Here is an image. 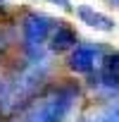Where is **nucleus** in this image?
I'll return each mask as SVG.
<instances>
[{
	"label": "nucleus",
	"mask_w": 119,
	"mask_h": 122,
	"mask_svg": "<svg viewBox=\"0 0 119 122\" xmlns=\"http://www.w3.org/2000/svg\"><path fill=\"white\" fill-rule=\"evenodd\" d=\"M45 74H48V65H45V60H33V62H31V65H29V67L17 77V81L10 86L12 108L26 103V98H31V96L38 91V86H41V81L45 79Z\"/></svg>",
	"instance_id": "nucleus-1"
},
{
	"label": "nucleus",
	"mask_w": 119,
	"mask_h": 122,
	"mask_svg": "<svg viewBox=\"0 0 119 122\" xmlns=\"http://www.w3.org/2000/svg\"><path fill=\"white\" fill-rule=\"evenodd\" d=\"M52 34V19L48 15L41 12H29L22 22V36H24V46L31 55H38V50L43 48V43L50 38Z\"/></svg>",
	"instance_id": "nucleus-2"
},
{
	"label": "nucleus",
	"mask_w": 119,
	"mask_h": 122,
	"mask_svg": "<svg viewBox=\"0 0 119 122\" xmlns=\"http://www.w3.org/2000/svg\"><path fill=\"white\" fill-rule=\"evenodd\" d=\"M76 98L74 89H60L55 91L48 101H43V105L36 110L31 122H64L67 112L72 110V103Z\"/></svg>",
	"instance_id": "nucleus-3"
},
{
	"label": "nucleus",
	"mask_w": 119,
	"mask_h": 122,
	"mask_svg": "<svg viewBox=\"0 0 119 122\" xmlns=\"http://www.w3.org/2000/svg\"><path fill=\"white\" fill-rule=\"evenodd\" d=\"M100 62V53L91 46H76L69 55V70L72 72H79V74H86V72H93V67Z\"/></svg>",
	"instance_id": "nucleus-4"
},
{
	"label": "nucleus",
	"mask_w": 119,
	"mask_h": 122,
	"mask_svg": "<svg viewBox=\"0 0 119 122\" xmlns=\"http://www.w3.org/2000/svg\"><path fill=\"white\" fill-rule=\"evenodd\" d=\"M76 43H79V36H76V31H74L72 26H67V24L55 26L52 34H50V50H52V53H67V50H74Z\"/></svg>",
	"instance_id": "nucleus-5"
},
{
	"label": "nucleus",
	"mask_w": 119,
	"mask_h": 122,
	"mask_svg": "<svg viewBox=\"0 0 119 122\" xmlns=\"http://www.w3.org/2000/svg\"><path fill=\"white\" fill-rule=\"evenodd\" d=\"M76 15H79V19L83 24H88V26H93L98 31H114V19L102 15V12H98V10H93V7H88V5H81L76 10Z\"/></svg>",
	"instance_id": "nucleus-6"
},
{
	"label": "nucleus",
	"mask_w": 119,
	"mask_h": 122,
	"mask_svg": "<svg viewBox=\"0 0 119 122\" xmlns=\"http://www.w3.org/2000/svg\"><path fill=\"white\" fill-rule=\"evenodd\" d=\"M100 81L112 89V91H119V53L114 55H107L102 60V67H100Z\"/></svg>",
	"instance_id": "nucleus-7"
},
{
	"label": "nucleus",
	"mask_w": 119,
	"mask_h": 122,
	"mask_svg": "<svg viewBox=\"0 0 119 122\" xmlns=\"http://www.w3.org/2000/svg\"><path fill=\"white\" fill-rule=\"evenodd\" d=\"M93 122H119V101H112L110 105H105V110Z\"/></svg>",
	"instance_id": "nucleus-8"
},
{
	"label": "nucleus",
	"mask_w": 119,
	"mask_h": 122,
	"mask_svg": "<svg viewBox=\"0 0 119 122\" xmlns=\"http://www.w3.org/2000/svg\"><path fill=\"white\" fill-rule=\"evenodd\" d=\"M7 46H10V38H7L5 34H0V53H5V50H7Z\"/></svg>",
	"instance_id": "nucleus-9"
},
{
	"label": "nucleus",
	"mask_w": 119,
	"mask_h": 122,
	"mask_svg": "<svg viewBox=\"0 0 119 122\" xmlns=\"http://www.w3.org/2000/svg\"><path fill=\"white\" fill-rule=\"evenodd\" d=\"M50 3H55V5H60V7H69V0H50Z\"/></svg>",
	"instance_id": "nucleus-10"
},
{
	"label": "nucleus",
	"mask_w": 119,
	"mask_h": 122,
	"mask_svg": "<svg viewBox=\"0 0 119 122\" xmlns=\"http://www.w3.org/2000/svg\"><path fill=\"white\" fill-rule=\"evenodd\" d=\"M114 3H117V5H119V0H114Z\"/></svg>",
	"instance_id": "nucleus-11"
}]
</instances>
